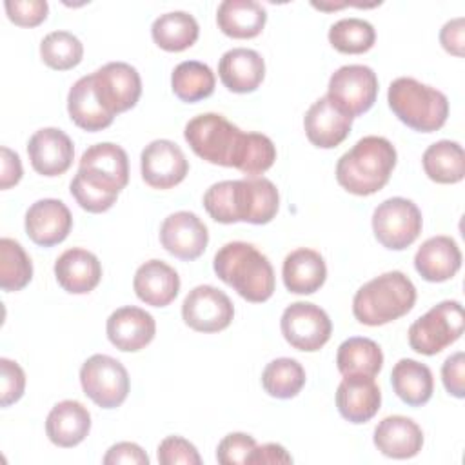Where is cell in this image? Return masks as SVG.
<instances>
[{
	"label": "cell",
	"instance_id": "cell-1",
	"mask_svg": "<svg viewBox=\"0 0 465 465\" xmlns=\"http://www.w3.org/2000/svg\"><path fill=\"white\" fill-rule=\"evenodd\" d=\"M183 136L202 160L234 167L249 178L263 174L276 160V147L269 136L243 133L218 113H203L189 120Z\"/></svg>",
	"mask_w": 465,
	"mask_h": 465
},
{
	"label": "cell",
	"instance_id": "cell-2",
	"mask_svg": "<svg viewBox=\"0 0 465 465\" xmlns=\"http://www.w3.org/2000/svg\"><path fill=\"white\" fill-rule=\"evenodd\" d=\"M203 207L218 223L263 225L276 216L280 194L276 185L263 176L223 180L205 191Z\"/></svg>",
	"mask_w": 465,
	"mask_h": 465
},
{
	"label": "cell",
	"instance_id": "cell-3",
	"mask_svg": "<svg viewBox=\"0 0 465 465\" xmlns=\"http://www.w3.org/2000/svg\"><path fill=\"white\" fill-rule=\"evenodd\" d=\"M396 149L383 136H363L336 163L338 183L356 194L369 196L383 189L396 167Z\"/></svg>",
	"mask_w": 465,
	"mask_h": 465
},
{
	"label": "cell",
	"instance_id": "cell-4",
	"mask_svg": "<svg viewBox=\"0 0 465 465\" xmlns=\"http://www.w3.org/2000/svg\"><path fill=\"white\" fill-rule=\"evenodd\" d=\"M216 276L243 300L267 302L274 292V271L265 254L247 242L225 243L213 260Z\"/></svg>",
	"mask_w": 465,
	"mask_h": 465
},
{
	"label": "cell",
	"instance_id": "cell-5",
	"mask_svg": "<svg viewBox=\"0 0 465 465\" xmlns=\"http://www.w3.org/2000/svg\"><path fill=\"white\" fill-rule=\"evenodd\" d=\"M416 302V287L401 271L383 272L363 283L352 298L354 318L369 327L405 316Z\"/></svg>",
	"mask_w": 465,
	"mask_h": 465
},
{
	"label": "cell",
	"instance_id": "cell-6",
	"mask_svg": "<svg viewBox=\"0 0 465 465\" xmlns=\"http://www.w3.org/2000/svg\"><path fill=\"white\" fill-rule=\"evenodd\" d=\"M387 102L398 120L418 133H434L441 129L449 116L447 96L411 76L392 80Z\"/></svg>",
	"mask_w": 465,
	"mask_h": 465
},
{
	"label": "cell",
	"instance_id": "cell-7",
	"mask_svg": "<svg viewBox=\"0 0 465 465\" xmlns=\"http://www.w3.org/2000/svg\"><path fill=\"white\" fill-rule=\"evenodd\" d=\"M463 305L456 300L440 302L409 327V345L420 354L434 356L463 334Z\"/></svg>",
	"mask_w": 465,
	"mask_h": 465
},
{
	"label": "cell",
	"instance_id": "cell-8",
	"mask_svg": "<svg viewBox=\"0 0 465 465\" xmlns=\"http://www.w3.org/2000/svg\"><path fill=\"white\" fill-rule=\"evenodd\" d=\"M421 211L412 200L394 196L381 202L372 213V231L376 240L391 251H403L416 242L421 232Z\"/></svg>",
	"mask_w": 465,
	"mask_h": 465
},
{
	"label": "cell",
	"instance_id": "cell-9",
	"mask_svg": "<svg viewBox=\"0 0 465 465\" xmlns=\"http://www.w3.org/2000/svg\"><path fill=\"white\" fill-rule=\"evenodd\" d=\"M84 394L102 409L120 407L129 394L127 369L113 356L93 354L80 369Z\"/></svg>",
	"mask_w": 465,
	"mask_h": 465
},
{
	"label": "cell",
	"instance_id": "cell-10",
	"mask_svg": "<svg viewBox=\"0 0 465 465\" xmlns=\"http://www.w3.org/2000/svg\"><path fill=\"white\" fill-rule=\"evenodd\" d=\"M327 96L354 118L374 105L378 96V76L369 65H341L329 78Z\"/></svg>",
	"mask_w": 465,
	"mask_h": 465
},
{
	"label": "cell",
	"instance_id": "cell-11",
	"mask_svg": "<svg viewBox=\"0 0 465 465\" xmlns=\"http://www.w3.org/2000/svg\"><path fill=\"white\" fill-rule=\"evenodd\" d=\"M76 174L96 189L120 194L129 182L127 153L111 142L94 143L84 151Z\"/></svg>",
	"mask_w": 465,
	"mask_h": 465
},
{
	"label": "cell",
	"instance_id": "cell-12",
	"mask_svg": "<svg viewBox=\"0 0 465 465\" xmlns=\"http://www.w3.org/2000/svg\"><path fill=\"white\" fill-rule=\"evenodd\" d=\"M280 327L285 341L303 352L320 351L332 332L329 314L311 302L291 303L282 314Z\"/></svg>",
	"mask_w": 465,
	"mask_h": 465
},
{
	"label": "cell",
	"instance_id": "cell-13",
	"mask_svg": "<svg viewBox=\"0 0 465 465\" xmlns=\"http://www.w3.org/2000/svg\"><path fill=\"white\" fill-rule=\"evenodd\" d=\"M91 74L98 102L113 116L136 105L142 94V80L131 64L109 62Z\"/></svg>",
	"mask_w": 465,
	"mask_h": 465
},
{
	"label": "cell",
	"instance_id": "cell-14",
	"mask_svg": "<svg viewBox=\"0 0 465 465\" xmlns=\"http://www.w3.org/2000/svg\"><path fill=\"white\" fill-rule=\"evenodd\" d=\"M232 316V302L223 291L213 285L194 287L182 303L185 325L198 332H220L231 325Z\"/></svg>",
	"mask_w": 465,
	"mask_h": 465
},
{
	"label": "cell",
	"instance_id": "cell-15",
	"mask_svg": "<svg viewBox=\"0 0 465 465\" xmlns=\"http://www.w3.org/2000/svg\"><path fill=\"white\" fill-rule=\"evenodd\" d=\"M143 182L153 189H171L185 180L189 162L171 140H153L140 154Z\"/></svg>",
	"mask_w": 465,
	"mask_h": 465
},
{
	"label": "cell",
	"instance_id": "cell-16",
	"mask_svg": "<svg viewBox=\"0 0 465 465\" xmlns=\"http://www.w3.org/2000/svg\"><path fill=\"white\" fill-rule=\"evenodd\" d=\"M160 242L169 254L180 260H196L209 243V231L194 213L178 211L162 222Z\"/></svg>",
	"mask_w": 465,
	"mask_h": 465
},
{
	"label": "cell",
	"instance_id": "cell-17",
	"mask_svg": "<svg viewBox=\"0 0 465 465\" xmlns=\"http://www.w3.org/2000/svg\"><path fill=\"white\" fill-rule=\"evenodd\" d=\"M71 227V211L56 198L38 200L25 213V232L40 247H53L64 242Z\"/></svg>",
	"mask_w": 465,
	"mask_h": 465
},
{
	"label": "cell",
	"instance_id": "cell-18",
	"mask_svg": "<svg viewBox=\"0 0 465 465\" xmlns=\"http://www.w3.org/2000/svg\"><path fill=\"white\" fill-rule=\"evenodd\" d=\"M303 127L312 145L320 149H332L349 136L352 116L341 111L329 96H322L307 109Z\"/></svg>",
	"mask_w": 465,
	"mask_h": 465
},
{
	"label": "cell",
	"instance_id": "cell-19",
	"mask_svg": "<svg viewBox=\"0 0 465 465\" xmlns=\"http://www.w3.org/2000/svg\"><path fill=\"white\" fill-rule=\"evenodd\" d=\"M27 154L33 169L42 176L64 174L74 158L71 138L56 127L38 129L27 142Z\"/></svg>",
	"mask_w": 465,
	"mask_h": 465
},
{
	"label": "cell",
	"instance_id": "cell-20",
	"mask_svg": "<svg viewBox=\"0 0 465 465\" xmlns=\"http://www.w3.org/2000/svg\"><path fill=\"white\" fill-rule=\"evenodd\" d=\"M105 331L109 341L116 349L124 352H136L153 341L156 322L145 309L125 305L111 312Z\"/></svg>",
	"mask_w": 465,
	"mask_h": 465
},
{
	"label": "cell",
	"instance_id": "cell-21",
	"mask_svg": "<svg viewBox=\"0 0 465 465\" xmlns=\"http://www.w3.org/2000/svg\"><path fill=\"white\" fill-rule=\"evenodd\" d=\"M381 392L374 378L343 376L336 389V407L341 418L351 423H365L376 416Z\"/></svg>",
	"mask_w": 465,
	"mask_h": 465
},
{
	"label": "cell",
	"instance_id": "cell-22",
	"mask_svg": "<svg viewBox=\"0 0 465 465\" xmlns=\"http://www.w3.org/2000/svg\"><path fill=\"white\" fill-rule=\"evenodd\" d=\"M54 276L64 291L71 294H87L100 283L102 265L91 251L73 247L56 258Z\"/></svg>",
	"mask_w": 465,
	"mask_h": 465
},
{
	"label": "cell",
	"instance_id": "cell-23",
	"mask_svg": "<svg viewBox=\"0 0 465 465\" xmlns=\"http://www.w3.org/2000/svg\"><path fill=\"white\" fill-rule=\"evenodd\" d=\"M376 449L394 460H407L416 456L423 447V432L420 425L407 416H387L374 429Z\"/></svg>",
	"mask_w": 465,
	"mask_h": 465
},
{
	"label": "cell",
	"instance_id": "cell-24",
	"mask_svg": "<svg viewBox=\"0 0 465 465\" xmlns=\"http://www.w3.org/2000/svg\"><path fill=\"white\" fill-rule=\"evenodd\" d=\"M222 84L232 93H252L265 76V62L254 49L234 47L222 54L218 64Z\"/></svg>",
	"mask_w": 465,
	"mask_h": 465
},
{
	"label": "cell",
	"instance_id": "cell-25",
	"mask_svg": "<svg viewBox=\"0 0 465 465\" xmlns=\"http://www.w3.org/2000/svg\"><path fill=\"white\" fill-rule=\"evenodd\" d=\"M414 267L427 282H447L461 267V251L450 236H432L416 251Z\"/></svg>",
	"mask_w": 465,
	"mask_h": 465
},
{
	"label": "cell",
	"instance_id": "cell-26",
	"mask_svg": "<svg viewBox=\"0 0 465 465\" xmlns=\"http://www.w3.org/2000/svg\"><path fill=\"white\" fill-rule=\"evenodd\" d=\"M133 289L143 303L153 307H165L178 296L180 276L165 262L149 260L136 269Z\"/></svg>",
	"mask_w": 465,
	"mask_h": 465
},
{
	"label": "cell",
	"instance_id": "cell-27",
	"mask_svg": "<svg viewBox=\"0 0 465 465\" xmlns=\"http://www.w3.org/2000/svg\"><path fill=\"white\" fill-rule=\"evenodd\" d=\"M91 430V414L76 400H64L56 403L45 420V432L51 443L62 449L76 447Z\"/></svg>",
	"mask_w": 465,
	"mask_h": 465
},
{
	"label": "cell",
	"instance_id": "cell-28",
	"mask_svg": "<svg viewBox=\"0 0 465 465\" xmlns=\"http://www.w3.org/2000/svg\"><path fill=\"white\" fill-rule=\"evenodd\" d=\"M282 276L289 292L312 294L325 283L327 265L318 251L300 247L285 256Z\"/></svg>",
	"mask_w": 465,
	"mask_h": 465
},
{
	"label": "cell",
	"instance_id": "cell-29",
	"mask_svg": "<svg viewBox=\"0 0 465 465\" xmlns=\"http://www.w3.org/2000/svg\"><path fill=\"white\" fill-rule=\"evenodd\" d=\"M67 113L80 129L91 133L109 127L114 120V116L98 102L94 94L93 74L82 76L73 84L67 94Z\"/></svg>",
	"mask_w": 465,
	"mask_h": 465
},
{
	"label": "cell",
	"instance_id": "cell-30",
	"mask_svg": "<svg viewBox=\"0 0 465 465\" xmlns=\"http://www.w3.org/2000/svg\"><path fill=\"white\" fill-rule=\"evenodd\" d=\"M267 22V11L254 0H223L216 11L220 31L231 38H254Z\"/></svg>",
	"mask_w": 465,
	"mask_h": 465
},
{
	"label": "cell",
	"instance_id": "cell-31",
	"mask_svg": "<svg viewBox=\"0 0 465 465\" xmlns=\"http://www.w3.org/2000/svg\"><path fill=\"white\" fill-rule=\"evenodd\" d=\"M391 383L398 398L409 407L425 405L434 391V378L430 369L416 360L401 358L391 372Z\"/></svg>",
	"mask_w": 465,
	"mask_h": 465
},
{
	"label": "cell",
	"instance_id": "cell-32",
	"mask_svg": "<svg viewBox=\"0 0 465 465\" xmlns=\"http://www.w3.org/2000/svg\"><path fill=\"white\" fill-rule=\"evenodd\" d=\"M336 365L341 376L374 378L381 371L383 352L374 340L352 336L340 343L336 352Z\"/></svg>",
	"mask_w": 465,
	"mask_h": 465
},
{
	"label": "cell",
	"instance_id": "cell-33",
	"mask_svg": "<svg viewBox=\"0 0 465 465\" xmlns=\"http://www.w3.org/2000/svg\"><path fill=\"white\" fill-rule=\"evenodd\" d=\"M200 35L198 22L185 11H171L160 15L151 25V36L154 44L169 53L185 51L191 47Z\"/></svg>",
	"mask_w": 465,
	"mask_h": 465
},
{
	"label": "cell",
	"instance_id": "cell-34",
	"mask_svg": "<svg viewBox=\"0 0 465 465\" xmlns=\"http://www.w3.org/2000/svg\"><path fill=\"white\" fill-rule=\"evenodd\" d=\"M425 174L436 183H458L465 176V154L458 142L440 140L421 158Z\"/></svg>",
	"mask_w": 465,
	"mask_h": 465
},
{
	"label": "cell",
	"instance_id": "cell-35",
	"mask_svg": "<svg viewBox=\"0 0 465 465\" xmlns=\"http://www.w3.org/2000/svg\"><path fill=\"white\" fill-rule=\"evenodd\" d=\"M214 84L216 78L213 69L198 60L180 62L171 74L173 93L187 104L209 98L214 91Z\"/></svg>",
	"mask_w": 465,
	"mask_h": 465
},
{
	"label": "cell",
	"instance_id": "cell-36",
	"mask_svg": "<svg viewBox=\"0 0 465 465\" xmlns=\"http://www.w3.org/2000/svg\"><path fill=\"white\" fill-rule=\"evenodd\" d=\"M265 392L278 400L294 398L305 385V371L294 358H276L262 372Z\"/></svg>",
	"mask_w": 465,
	"mask_h": 465
},
{
	"label": "cell",
	"instance_id": "cell-37",
	"mask_svg": "<svg viewBox=\"0 0 465 465\" xmlns=\"http://www.w3.org/2000/svg\"><path fill=\"white\" fill-rule=\"evenodd\" d=\"M33 278V263L24 247L13 238L0 240V287L5 292L24 289Z\"/></svg>",
	"mask_w": 465,
	"mask_h": 465
},
{
	"label": "cell",
	"instance_id": "cell-38",
	"mask_svg": "<svg viewBox=\"0 0 465 465\" xmlns=\"http://www.w3.org/2000/svg\"><path fill=\"white\" fill-rule=\"evenodd\" d=\"M331 45L345 54H361L376 42V31L363 18H341L329 29Z\"/></svg>",
	"mask_w": 465,
	"mask_h": 465
},
{
	"label": "cell",
	"instance_id": "cell-39",
	"mask_svg": "<svg viewBox=\"0 0 465 465\" xmlns=\"http://www.w3.org/2000/svg\"><path fill=\"white\" fill-rule=\"evenodd\" d=\"M40 56L51 69L67 71L82 62L84 45L69 31H53L42 38Z\"/></svg>",
	"mask_w": 465,
	"mask_h": 465
},
{
	"label": "cell",
	"instance_id": "cell-40",
	"mask_svg": "<svg viewBox=\"0 0 465 465\" xmlns=\"http://www.w3.org/2000/svg\"><path fill=\"white\" fill-rule=\"evenodd\" d=\"M69 191H71V196L76 200V203L84 211L94 213V214L109 211L114 205L116 198H118V194H111V193H105L102 189H96V187L89 185L78 174H74V178L71 180Z\"/></svg>",
	"mask_w": 465,
	"mask_h": 465
},
{
	"label": "cell",
	"instance_id": "cell-41",
	"mask_svg": "<svg viewBox=\"0 0 465 465\" xmlns=\"http://www.w3.org/2000/svg\"><path fill=\"white\" fill-rule=\"evenodd\" d=\"M156 458H158V463H162V465H176V463L200 465L202 463V458H200L196 447L182 436L163 438L158 445Z\"/></svg>",
	"mask_w": 465,
	"mask_h": 465
},
{
	"label": "cell",
	"instance_id": "cell-42",
	"mask_svg": "<svg viewBox=\"0 0 465 465\" xmlns=\"http://www.w3.org/2000/svg\"><path fill=\"white\" fill-rule=\"evenodd\" d=\"M7 18L20 27H35L47 18L49 5L45 0H5Z\"/></svg>",
	"mask_w": 465,
	"mask_h": 465
},
{
	"label": "cell",
	"instance_id": "cell-43",
	"mask_svg": "<svg viewBox=\"0 0 465 465\" xmlns=\"http://www.w3.org/2000/svg\"><path fill=\"white\" fill-rule=\"evenodd\" d=\"M256 447V441L251 434L245 432H231L227 434L216 449V460L222 465H238L245 463L247 456Z\"/></svg>",
	"mask_w": 465,
	"mask_h": 465
},
{
	"label": "cell",
	"instance_id": "cell-44",
	"mask_svg": "<svg viewBox=\"0 0 465 465\" xmlns=\"http://www.w3.org/2000/svg\"><path fill=\"white\" fill-rule=\"evenodd\" d=\"M0 372H2V392H0V405L9 407L11 403L18 401L25 389V372L24 369L7 358H0Z\"/></svg>",
	"mask_w": 465,
	"mask_h": 465
},
{
	"label": "cell",
	"instance_id": "cell-45",
	"mask_svg": "<svg viewBox=\"0 0 465 465\" xmlns=\"http://www.w3.org/2000/svg\"><path fill=\"white\" fill-rule=\"evenodd\" d=\"M441 381L450 396L460 400L465 396V354L461 351L450 354L443 361Z\"/></svg>",
	"mask_w": 465,
	"mask_h": 465
},
{
	"label": "cell",
	"instance_id": "cell-46",
	"mask_svg": "<svg viewBox=\"0 0 465 465\" xmlns=\"http://www.w3.org/2000/svg\"><path fill=\"white\" fill-rule=\"evenodd\" d=\"M105 465H116V463H133V465H149V456L145 450L133 443V441H120L109 447V450L104 456Z\"/></svg>",
	"mask_w": 465,
	"mask_h": 465
},
{
	"label": "cell",
	"instance_id": "cell-47",
	"mask_svg": "<svg viewBox=\"0 0 465 465\" xmlns=\"http://www.w3.org/2000/svg\"><path fill=\"white\" fill-rule=\"evenodd\" d=\"M440 44L447 53H450L454 56H463L465 20L461 16L445 22V25L440 31Z\"/></svg>",
	"mask_w": 465,
	"mask_h": 465
},
{
	"label": "cell",
	"instance_id": "cell-48",
	"mask_svg": "<svg viewBox=\"0 0 465 465\" xmlns=\"http://www.w3.org/2000/svg\"><path fill=\"white\" fill-rule=\"evenodd\" d=\"M276 463H292V456L280 443H263L256 445L247 456L245 465H276Z\"/></svg>",
	"mask_w": 465,
	"mask_h": 465
},
{
	"label": "cell",
	"instance_id": "cell-49",
	"mask_svg": "<svg viewBox=\"0 0 465 465\" xmlns=\"http://www.w3.org/2000/svg\"><path fill=\"white\" fill-rule=\"evenodd\" d=\"M0 154H2L0 189H9L16 185L22 178V162H20V156L5 145L0 149Z\"/></svg>",
	"mask_w": 465,
	"mask_h": 465
}]
</instances>
